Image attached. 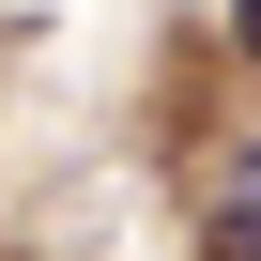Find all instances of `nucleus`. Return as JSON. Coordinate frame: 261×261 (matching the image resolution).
I'll return each mask as SVG.
<instances>
[{
	"label": "nucleus",
	"mask_w": 261,
	"mask_h": 261,
	"mask_svg": "<svg viewBox=\"0 0 261 261\" xmlns=\"http://www.w3.org/2000/svg\"><path fill=\"white\" fill-rule=\"evenodd\" d=\"M200 246L215 261H261V139H215L200 154Z\"/></svg>",
	"instance_id": "1"
},
{
	"label": "nucleus",
	"mask_w": 261,
	"mask_h": 261,
	"mask_svg": "<svg viewBox=\"0 0 261 261\" xmlns=\"http://www.w3.org/2000/svg\"><path fill=\"white\" fill-rule=\"evenodd\" d=\"M230 31H246V62H261V0H230Z\"/></svg>",
	"instance_id": "2"
}]
</instances>
